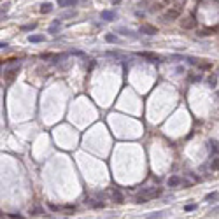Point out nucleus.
Instances as JSON below:
<instances>
[{"mask_svg":"<svg viewBox=\"0 0 219 219\" xmlns=\"http://www.w3.org/2000/svg\"><path fill=\"white\" fill-rule=\"evenodd\" d=\"M210 167L214 170H219V159L216 158V159H212V163H210Z\"/></svg>","mask_w":219,"mask_h":219,"instance_id":"412c9836","label":"nucleus"},{"mask_svg":"<svg viewBox=\"0 0 219 219\" xmlns=\"http://www.w3.org/2000/svg\"><path fill=\"white\" fill-rule=\"evenodd\" d=\"M209 214H219V205H217V207H214V209H210Z\"/></svg>","mask_w":219,"mask_h":219,"instance_id":"a878e982","label":"nucleus"},{"mask_svg":"<svg viewBox=\"0 0 219 219\" xmlns=\"http://www.w3.org/2000/svg\"><path fill=\"white\" fill-rule=\"evenodd\" d=\"M107 56H112L116 60H126V54H123L119 51H107Z\"/></svg>","mask_w":219,"mask_h":219,"instance_id":"1a4fd4ad","label":"nucleus"},{"mask_svg":"<svg viewBox=\"0 0 219 219\" xmlns=\"http://www.w3.org/2000/svg\"><path fill=\"white\" fill-rule=\"evenodd\" d=\"M180 184H182V179H180L179 175H172V177H168V180H167V186H168V188H177Z\"/></svg>","mask_w":219,"mask_h":219,"instance_id":"f03ea898","label":"nucleus"},{"mask_svg":"<svg viewBox=\"0 0 219 219\" xmlns=\"http://www.w3.org/2000/svg\"><path fill=\"white\" fill-rule=\"evenodd\" d=\"M163 216H165V212H163V210H159V212H151V214H147L146 217H147V219H156V217H163Z\"/></svg>","mask_w":219,"mask_h":219,"instance_id":"2eb2a0df","label":"nucleus"},{"mask_svg":"<svg viewBox=\"0 0 219 219\" xmlns=\"http://www.w3.org/2000/svg\"><path fill=\"white\" fill-rule=\"evenodd\" d=\"M49 207H51V210H60V207H58V205H53V203H51Z\"/></svg>","mask_w":219,"mask_h":219,"instance_id":"bb28decb","label":"nucleus"},{"mask_svg":"<svg viewBox=\"0 0 219 219\" xmlns=\"http://www.w3.org/2000/svg\"><path fill=\"white\" fill-rule=\"evenodd\" d=\"M116 32H119V33H123L125 37H131V39H139V35H137V33H133L131 30H128V28H125V26H121V28H118Z\"/></svg>","mask_w":219,"mask_h":219,"instance_id":"20e7f679","label":"nucleus"},{"mask_svg":"<svg viewBox=\"0 0 219 219\" xmlns=\"http://www.w3.org/2000/svg\"><path fill=\"white\" fill-rule=\"evenodd\" d=\"M35 26H37V23H30V25H23V26H21V30H23V32H32L33 28H35Z\"/></svg>","mask_w":219,"mask_h":219,"instance_id":"6ab92c4d","label":"nucleus"},{"mask_svg":"<svg viewBox=\"0 0 219 219\" xmlns=\"http://www.w3.org/2000/svg\"><path fill=\"white\" fill-rule=\"evenodd\" d=\"M102 20L114 21L116 20V12H114V11H102Z\"/></svg>","mask_w":219,"mask_h":219,"instance_id":"39448f33","label":"nucleus"},{"mask_svg":"<svg viewBox=\"0 0 219 219\" xmlns=\"http://www.w3.org/2000/svg\"><path fill=\"white\" fill-rule=\"evenodd\" d=\"M175 16H177V12H175V11H170V12H167V16H165V18L170 20V18H175Z\"/></svg>","mask_w":219,"mask_h":219,"instance_id":"393cba45","label":"nucleus"},{"mask_svg":"<svg viewBox=\"0 0 219 219\" xmlns=\"http://www.w3.org/2000/svg\"><path fill=\"white\" fill-rule=\"evenodd\" d=\"M40 214H44L42 207H32L30 209V216H40Z\"/></svg>","mask_w":219,"mask_h":219,"instance_id":"4468645a","label":"nucleus"},{"mask_svg":"<svg viewBox=\"0 0 219 219\" xmlns=\"http://www.w3.org/2000/svg\"><path fill=\"white\" fill-rule=\"evenodd\" d=\"M140 195H144V196H147V198H156V196H159L161 195V189L158 188H144L142 191H140Z\"/></svg>","mask_w":219,"mask_h":219,"instance_id":"f257e3e1","label":"nucleus"},{"mask_svg":"<svg viewBox=\"0 0 219 219\" xmlns=\"http://www.w3.org/2000/svg\"><path fill=\"white\" fill-rule=\"evenodd\" d=\"M76 4H77V0H58L60 7H74Z\"/></svg>","mask_w":219,"mask_h":219,"instance_id":"9d476101","label":"nucleus"},{"mask_svg":"<svg viewBox=\"0 0 219 219\" xmlns=\"http://www.w3.org/2000/svg\"><path fill=\"white\" fill-rule=\"evenodd\" d=\"M67 56H69V54H65V53H63V54H58V56H54V58H53V63H54V65H58V63L63 61Z\"/></svg>","mask_w":219,"mask_h":219,"instance_id":"f3484780","label":"nucleus"},{"mask_svg":"<svg viewBox=\"0 0 219 219\" xmlns=\"http://www.w3.org/2000/svg\"><path fill=\"white\" fill-rule=\"evenodd\" d=\"M139 32L140 33H146V35H154V33H158V30H156L154 26H149V25H142Z\"/></svg>","mask_w":219,"mask_h":219,"instance_id":"7ed1b4c3","label":"nucleus"},{"mask_svg":"<svg viewBox=\"0 0 219 219\" xmlns=\"http://www.w3.org/2000/svg\"><path fill=\"white\" fill-rule=\"evenodd\" d=\"M60 26H61V20L58 18V20H54V21H53V25L49 26V33H53V35H54V33H58Z\"/></svg>","mask_w":219,"mask_h":219,"instance_id":"423d86ee","label":"nucleus"},{"mask_svg":"<svg viewBox=\"0 0 219 219\" xmlns=\"http://www.w3.org/2000/svg\"><path fill=\"white\" fill-rule=\"evenodd\" d=\"M195 209H196V203H189V205H186V207H184V210H186V212H193Z\"/></svg>","mask_w":219,"mask_h":219,"instance_id":"aec40b11","label":"nucleus"},{"mask_svg":"<svg viewBox=\"0 0 219 219\" xmlns=\"http://www.w3.org/2000/svg\"><path fill=\"white\" fill-rule=\"evenodd\" d=\"M219 198V193H216V191H212V193H209V195H205V202H216V200Z\"/></svg>","mask_w":219,"mask_h":219,"instance_id":"ddd939ff","label":"nucleus"},{"mask_svg":"<svg viewBox=\"0 0 219 219\" xmlns=\"http://www.w3.org/2000/svg\"><path fill=\"white\" fill-rule=\"evenodd\" d=\"M44 40H46V37H44V35H39V33H32V35H28V42H33V44L44 42Z\"/></svg>","mask_w":219,"mask_h":219,"instance_id":"0eeeda50","label":"nucleus"},{"mask_svg":"<svg viewBox=\"0 0 219 219\" xmlns=\"http://www.w3.org/2000/svg\"><path fill=\"white\" fill-rule=\"evenodd\" d=\"M209 84H210V86H216V84H217V77H216V76H212V77L209 79Z\"/></svg>","mask_w":219,"mask_h":219,"instance_id":"5701e85b","label":"nucleus"},{"mask_svg":"<svg viewBox=\"0 0 219 219\" xmlns=\"http://www.w3.org/2000/svg\"><path fill=\"white\" fill-rule=\"evenodd\" d=\"M70 54H76V56H84V53H82V51H79V49H72V51H70Z\"/></svg>","mask_w":219,"mask_h":219,"instance_id":"4be33fe9","label":"nucleus"},{"mask_svg":"<svg viewBox=\"0 0 219 219\" xmlns=\"http://www.w3.org/2000/svg\"><path fill=\"white\" fill-rule=\"evenodd\" d=\"M110 195H112L114 200H118V203H123V195H121L118 189H110Z\"/></svg>","mask_w":219,"mask_h":219,"instance_id":"9b49d317","label":"nucleus"},{"mask_svg":"<svg viewBox=\"0 0 219 219\" xmlns=\"http://www.w3.org/2000/svg\"><path fill=\"white\" fill-rule=\"evenodd\" d=\"M209 151H210V154H212V153L217 154L219 153V142L217 140H209Z\"/></svg>","mask_w":219,"mask_h":219,"instance_id":"6e6552de","label":"nucleus"},{"mask_svg":"<svg viewBox=\"0 0 219 219\" xmlns=\"http://www.w3.org/2000/svg\"><path fill=\"white\" fill-rule=\"evenodd\" d=\"M170 61H174V63H179V61H186V56H180V54H172V56H170Z\"/></svg>","mask_w":219,"mask_h":219,"instance_id":"dca6fc26","label":"nucleus"},{"mask_svg":"<svg viewBox=\"0 0 219 219\" xmlns=\"http://www.w3.org/2000/svg\"><path fill=\"white\" fill-rule=\"evenodd\" d=\"M186 61H188L189 65H196V60H195L193 56H186Z\"/></svg>","mask_w":219,"mask_h":219,"instance_id":"b1692460","label":"nucleus"},{"mask_svg":"<svg viewBox=\"0 0 219 219\" xmlns=\"http://www.w3.org/2000/svg\"><path fill=\"white\" fill-rule=\"evenodd\" d=\"M51 11H53V5H51L49 2H46V4L40 5V12H42V14H48V12H51Z\"/></svg>","mask_w":219,"mask_h":219,"instance_id":"f8f14e48","label":"nucleus"},{"mask_svg":"<svg viewBox=\"0 0 219 219\" xmlns=\"http://www.w3.org/2000/svg\"><path fill=\"white\" fill-rule=\"evenodd\" d=\"M105 40H107L109 44H114V42H118V37H116L114 33H107V35H105Z\"/></svg>","mask_w":219,"mask_h":219,"instance_id":"a211bd4d","label":"nucleus"}]
</instances>
